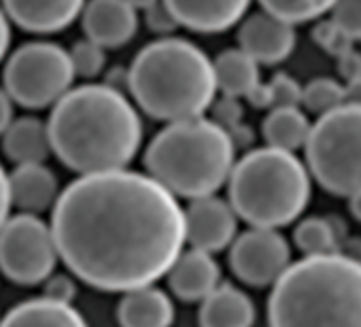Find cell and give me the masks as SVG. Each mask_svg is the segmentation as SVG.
I'll return each instance as SVG.
<instances>
[{
  "mask_svg": "<svg viewBox=\"0 0 361 327\" xmlns=\"http://www.w3.org/2000/svg\"><path fill=\"white\" fill-rule=\"evenodd\" d=\"M51 234L68 270L100 291L161 278L185 245L176 196L128 168L81 175L56 200Z\"/></svg>",
  "mask_w": 361,
  "mask_h": 327,
  "instance_id": "1",
  "label": "cell"
},
{
  "mask_svg": "<svg viewBox=\"0 0 361 327\" xmlns=\"http://www.w3.org/2000/svg\"><path fill=\"white\" fill-rule=\"evenodd\" d=\"M51 153L79 175L128 168L142 144L136 106L113 85L71 87L47 119Z\"/></svg>",
  "mask_w": 361,
  "mask_h": 327,
  "instance_id": "2",
  "label": "cell"
},
{
  "mask_svg": "<svg viewBox=\"0 0 361 327\" xmlns=\"http://www.w3.org/2000/svg\"><path fill=\"white\" fill-rule=\"evenodd\" d=\"M270 327H361V261L348 255H310L274 280Z\"/></svg>",
  "mask_w": 361,
  "mask_h": 327,
  "instance_id": "3",
  "label": "cell"
},
{
  "mask_svg": "<svg viewBox=\"0 0 361 327\" xmlns=\"http://www.w3.org/2000/svg\"><path fill=\"white\" fill-rule=\"evenodd\" d=\"M142 113L159 121L204 115L217 94L213 60L192 41L164 37L145 45L126 75Z\"/></svg>",
  "mask_w": 361,
  "mask_h": 327,
  "instance_id": "4",
  "label": "cell"
},
{
  "mask_svg": "<svg viewBox=\"0 0 361 327\" xmlns=\"http://www.w3.org/2000/svg\"><path fill=\"white\" fill-rule=\"evenodd\" d=\"M234 161L236 144L230 132L204 115L168 121L145 151L147 175L188 200L217 194L228 183Z\"/></svg>",
  "mask_w": 361,
  "mask_h": 327,
  "instance_id": "5",
  "label": "cell"
},
{
  "mask_svg": "<svg viewBox=\"0 0 361 327\" xmlns=\"http://www.w3.org/2000/svg\"><path fill=\"white\" fill-rule=\"evenodd\" d=\"M228 202L253 228H283L295 221L310 200V173L293 151L259 147L234 161Z\"/></svg>",
  "mask_w": 361,
  "mask_h": 327,
  "instance_id": "6",
  "label": "cell"
},
{
  "mask_svg": "<svg viewBox=\"0 0 361 327\" xmlns=\"http://www.w3.org/2000/svg\"><path fill=\"white\" fill-rule=\"evenodd\" d=\"M306 168L317 183L348 198L361 190V104H340L310 125L306 144Z\"/></svg>",
  "mask_w": 361,
  "mask_h": 327,
  "instance_id": "7",
  "label": "cell"
},
{
  "mask_svg": "<svg viewBox=\"0 0 361 327\" xmlns=\"http://www.w3.org/2000/svg\"><path fill=\"white\" fill-rule=\"evenodd\" d=\"M75 70L68 49L32 41L11 54L5 64L3 87L13 104L30 111L54 106L75 83Z\"/></svg>",
  "mask_w": 361,
  "mask_h": 327,
  "instance_id": "8",
  "label": "cell"
},
{
  "mask_svg": "<svg viewBox=\"0 0 361 327\" xmlns=\"http://www.w3.org/2000/svg\"><path fill=\"white\" fill-rule=\"evenodd\" d=\"M58 249L39 215L20 213L0 228V272L18 285H39L54 274Z\"/></svg>",
  "mask_w": 361,
  "mask_h": 327,
  "instance_id": "9",
  "label": "cell"
},
{
  "mask_svg": "<svg viewBox=\"0 0 361 327\" xmlns=\"http://www.w3.org/2000/svg\"><path fill=\"white\" fill-rule=\"evenodd\" d=\"M291 259L285 236L272 228H251L232 240V272L251 287H268L287 270Z\"/></svg>",
  "mask_w": 361,
  "mask_h": 327,
  "instance_id": "10",
  "label": "cell"
},
{
  "mask_svg": "<svg viewBox=\"0 0 361 327\" xmlns=\"http://www.w3.org/2000/svg\"><path fill=\"white\" fill-rule=\"evenodd\" d=\"M185 217V242L192 249H200L207 253L224 251L236 238L238 217L230 202L213 196L194 198L190 206L183 211Z\"/></svg>",
  "mask_w": 361,
  "mask_h": 327,
  "instance_id": "11",
  "label": "cell"
},
{
  "mask_svg": "<svg viewBox=\"0 0 361 327\" xmlns=\"http://www.w3.org/2000/svg\"><path fill=\"white\" fill-rule=\"evenodd\" d=\"M295 26L287 24L266 11L243 18L238 30V47L257 64L285 62L295 49Z\"/></svg>",
  "mask_w": 361,
  "mask_h": 327,
  "instance_id": "12",
  "label": "cell"
},
{
  "mask_svg": "<svg viewBox=\"0 0 361 327\" xmlns=\"http://www.w3.org/2000/svg\"><path fill=\"white\" fill-rule=\"evenodd\" d=\"M85 39L104 49L128 45L138 30V13L128 0H85L81 11Z\"/></svg>",
  "mask_w": 361,
  "mask_h": 327,
  "instance_id": "13",
  "label": "cell"
},
{
  "mask_svg": "<svg viewBox=\"0 0 361 327\" xmlns=\"http://www.w3.org/2000/svg\"><path fill=\"white\" fill-rule=\"evenodd\" d=\"M176 24L202 35H219L236 26L251 0H164Z\"/></svg>",
  "mask_w": 361,
  "mask_h": 327,
  "instance_id": "14",
  "label": "cell"
},
{
  "mask_svg": "<svg viewBox=\"0 0 361 327\" xmlns=\"http://www.w3.org/2000/svg\"><path fill=\"white\" fill-rule=\"evenodd\" d=\"M0 5L7 18L26 32L54 35L81 16L85 0H0Z\"/></svg>",
  "mask_w": 361,
  "mask_h": 327,
  "instance_id": "15",
  "label": "cell"
},
{
  "mask_svg": "<svg viewBox=\"0 0 361 327\" xmlns=\"http://www.w3.org/2000/svg\"><path fill=\"white\" fill-rule=\"evenodd\" d=\"M168 285L183 302H200L219 285V266L211 253L192 249L180 251L168 268Z\"/></svg>",
  "mask_w": 361,
  "mask_h": 327,
  "instance_id": "16",
  "label": "cell"
},
{
  "mask_svg": "<svg viewBox=\"0 0 361 327\" xmlns=\"http://www.w3.org/2000/svg\"><path fill=\"white\" fill-rule=\"evenodd\" d=\"M11 206L22 213L39 215L58 200V179L45 164H18L9 175Z\"/></svg>",
  "mask_w": 361,
  "mask_h": 327,
  "instance_id": "17",
  "label": "cell"
},
{
  "mask_svg": "<svg viewBox=\"0 0 361 327\" xmlns=\"http://www.w3.org/2000/svg\"><path fill=\"white\" fill-rule=\"evenodd\" d=\"M117 321L121 327H170L174 321V306L161 289L151 285L136 287L121 297Z\"/></svg>",
  "mask_w": 361,
  "mask_h": 327,
  "instance_id": "18",
  "label": "cell"
},
{
  "mask_svg": "<svg viewBox=\"0 0 361 327\" xmlns=\"http://www.w3.org/2000/svg\"><path fill=\"white\" fill-rule=\"evenodd\" d=\"M200 302V327H251L255 321L253 302L230 283L217 285Z\"/></svg>",
  "mask_w": 361,
  "mask_h": 327,
  "instance_id": "19",
  "label": "cell"
},
{
  "mask_svg": "<svg viewBox=\"0 0 361 327\" xmlns=\"http://www.w3.org/2000/svg\"><path fill=\"white\" fill-rule=\"evenodd\" d=\"M3 151L16 164H45L51 155L47 121L39 117H20L3 132Z\"/></svg>",
  "mask_w": 361,
  "mask_h": 327,
  "instance_id": "20",
  "label": "cell"
},
{
  "mask_svg": "<svg viewBox=\"0 0 361 327\" xmlns=\"http://www.w3.org/2000/svg\"><path fill=\"white\" fill-rule=\"evenodd\" d=\"M0 327H90L85 319L71 306L49 297H37L11 308Z\"/></svg>",
  "mask_w": 361,
  "mask_h": 327,
  "instance_id": "21",
  "label": "cell"
},
{
  "mask_svg": "<svg viewBox=\"0 0 361 327\" xmlns=\"http://www.w3.org/2000/svg\"><path fill=\"white\" fill-rule=\"evenodd\" d=\"M217 92L232 98H245L259 83V64L240 47L221 51L213 60Z\"/></svg>",
  "mask_w": 361,
  "mask_h": 327,
  "instance_id": "22",
  "label": "cell"
},
{
  "mask_svg": "<svg viewBox=\"0 0 361 327\" xmlns=\"http://www.w3.org/2000/svg\"><path fill=\"white\" fill-rule=\"evenodd\" d=\"M310 125L300 106H272L262 123V134L268 147L295 153L306 144Z\"/></svg>",
  "mask_w": 361,
  "mask_h": 327,
  "instance_id": "23",
  "label": "cell"
},
{
  "mask_svg": "<svg viewBox=\"0 0 361 327\" xmlns=\"http://www.w3.org/2000/svg\"><path fill=\"white\" fill-rule=\"evenodd\" d=\"M293 240L306 257L338 253L336 230L323 217H308V219L300 221V226L293 232Z\"/></svg>",
  "mask_w": 361,
  "mask_h": 327,
  "instance_id": "24",
  "label": "cell"
},
{
  "mask_svg": "<svg viewBox=\"0 0 361 327\" xmlns=\"http://www.w3.org/2000/svg\"><path fill=\"white\" fill-rule=\"evenodd\" d=\"M257 3L262 11L295 26L323 18L331 11L336 0H257Z\"/></svg>",
  "mask_w": 361,
  "mask_h": 327,
  "instance_id": "25",
  "label": "cell"
},
{
  "mask_svg": "<svg viewBox=\"0 0 361 327\" xmlns=\"http://www.w3.org/2000/svg\"><path fill=\"white\" fill-rule=\"evenodd\" d=\"M344 104V85L331 77H317L302 87V104L317 117Z\"/></svg>",
  "mask_w": 361,
  "mask_h": 327,
  "instance_id": "26",
  "label": "cell"
},
{
  "mask_svg": "<svg viewBox=\"0 0 361 327\" xmlns=\"http://www.w3.org/2000/svg\"><path fill=\"white\" fill-rule=\"evenodd\" d=\"M68 56L75 77L81 79H96L106 66V49L90 39L77 41L73 49H68Z\"/></svg>",
  "mask_w": 361,
  "mask_h": 327,
  "instance_id": "27",
  "label": "cell"
},
{
  "mask_svg": "<svg viewBox=\"0 0 361 327\" xmlns=\"http://www.w3.org/2000/svg\"><path fill=\"white\" fill-rule=\"evenodd\" d=\"M310 37H312L314 45L321 51H325L327 56H331V58H338V56H342L344 51H348L353 47V41L331 20H321L312 28Z\"/></svg>",
  "mask_w": 361,
  "mask_h": 327,
  "instance_id": "28",
  "label": "cell"
},
{
  "mask_svg": "<svg viewBox=\"0 0 361 327\" xmlns=\"http://www.w3.org/2000/svg\"><path fill=\"white\" fill-rule=\"evenodd\" d=\"M331 22L355 43L361 41V0H336L331 7Z\"/></svg>",
  "mask_w": 361,
  "mask_h": 327,
  "instance_id": "29",
  "label": "cell"
},
{
  "mask_svg": "<svg viewBox=\"0 0 361 327\" xmlns=\"http://www.w3.org/2000/svg\"><path fill=\"white\" fill-rule=\"evenodd\" d=\"M272 94V106H300L302 104V85L287 73H279L268 83Z\"/></svg>",
  "mask_w": 361,
  "mask_h": 327,
  "instance_id": "30",
  "label": "cell"
},
{
  "mask_svg": "<svg viewBox=\"0 0 361 327\" xmlns=\"http://www.w3.org/2000/svg\"><path fill=\"white\" fill-rule=\"evenodd\" d=\"M145 22L153 32H159V35H168L178 26L164 0H157V3L145 9Z\"/></svg>",
  "mask_w": 361,
  "mask_h": 327,
  "instance_id": "31",
  "label": "cell"
},
{
  "mask_svg": "<svg viewBox=\"0 0 361 327\" xmlns=\"http://www.w3.org/2000/svg\"><path fill=\"white\" fill-rule=\"evenodd\" d=\"M75 293H77V287H75V283L68 276L58 274V276L45 278V293H43V297H49V300L60 302V304H71Z\"/></svg>",
  "mask_w": 361,
  "mask_h": 327,
  "instance_id": "32",
  "label": "cell"
},
{
  "mask_svg": "<svg viewBox=\"0 0 361 327\" xmlns=\"http://www.w3.org/2000/svg\"><path fill=\"white\" fill-rule=\"evenodd\" d=\"M215 113H217L215 121L224 125L226 130H232L243 119V106L238 104V98H232V96H224V100L215 106Z\"/></svg>",
  "mask_w": 361,
  "mask_h": 327,
  "instance_id": "33",
  "label": "cell"
},
{
  "mask_svg": "<svg viewBox=\"0 0 361 327\" xmlns=\"http://www.w3.org/2000/svg\"><path fill=\"white\" fill-rule=\"evenodd\" d=\"M336 60H338V75L344 79V83L350 81V79L361 77V51L350 47L348 51H344Z\"/></svg>",
  "mask_w": 361,
  "mask_h": 327,
  "instance_id": "34",
  "label": "cell"
},
{
  "mask_svg": "<svg viewBox=\"0 0 361 327\" xmlns=\"http://www.w3.org/2000/svg\"><path fill=\"white\" fill-rule=\"evenodd\" d=\"M11 211V196H9V175L0 164V228L9 219Z\"/></svg>",
  "mask_w": 361,
  "mask_h": 327,
  "instance_id": "35",
  "label": "cell"
},
{
  "mask_svg": "<svg viewBox=\"0 0 361 327\" xmlns=\"http://www.w3.org/2000/svg\"><path fill=\"white\" fill-rule=\"evenodd\" d=\"M245 98H247L249 104L255 106V109H272V94H270L268 83H262V81H259Z\"/></svg>",
  "mask_w": 361,
  "mask_h": 327,
  "instance_id": "36",
  "label": "cell"
},
{
  "mask_svg": "<svg viewBox=\"0 0 361 327\" xmlns=\"http://www.w3.org/2000/svg\"><path fill=\"white\" fill-rule=\"evenodd\" d=\"M11 121H13V100L5 92V87L0 85V136H3V132L9 128Z\"/></svg>",
  "mask_w": 361,
  "mask_h": 327,
  "instance_id": "37",
  "label": "cell"
},
{
  "mask_svg": "<svg viewBox=\"0 0 361 327\" xmlns=\"http://www.w3.org/2000/svg\"><path fill=\"white\" fill-rule=\"evenodd\" d=\"M9 45H11V20L7 18L3 5H0V62L7 58Z\"/></svg>",
  "mask_w": 361,
  "mask_h": 327,
  "instance_id": "38",
  "label": "cell"
},
{
  "mask_svg": "<svg viewBox=\"0 0 361 327\" xmlns=\"http://www.w3.org/2000/svg\"><path fill=\"white\" fill-rule=\"evenodd\" d=\"M344 102L361 104V77L350 79V81L344 83Z\"/></svg>",
  "mask_w": 361,
  "mask_h": 327,
  "instance_id": "39",
  "label": "cell"
},
{
  "mask_svg": "<svg viewBox=\"0 0 361 327\" xmlns=\"http://www.w3.org/2000/svg\"><path fill=\"white\" fill-rule=\"evenodd\" d=\"M348 211L357 221H361V190L348 196Z\"/></svg>",
  "mask_w": 361,
  "mask_h": 327,
  "instance_id": "40",
  "label": "cell"
},
{
  "mask_svg": "<svg viewBox=\"0 0 361 327\" xmlns=\"http://www.w3.org/2000/svg\"><path fill=\"white\" fill-rule=\"evenodd\" d=\"M128 3H130L136 11H145L147 7H151L153 3H157V0H128Z\"/></svg>",
  "mask_w": 361,
  "mask_h": 327,
  "instance_id": "41",
  "label": "cell"
}]
</instances>
